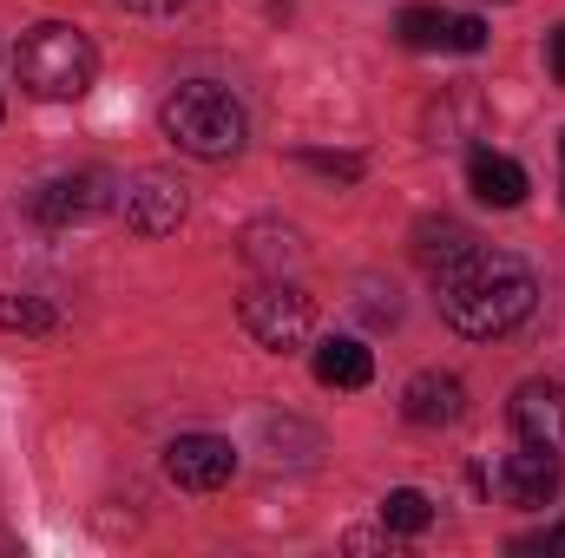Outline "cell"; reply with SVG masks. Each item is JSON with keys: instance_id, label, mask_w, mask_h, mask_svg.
Listing matches in <instances>:
<instances>
[{"instance_id": "1", "label": "cell", "mask_w": 565, "mask_h": 558, "mask_svg": "<svg viewBox=\"0 0 565 558\" xmlns=\"http://www.w3.org/2000/svg\"><path fill=\"white\" fill-rule=\"evenodd\" d=\"M533 302H540V282H533V270H526L520 257H507V250L473 244L460 264L440 270V315H447L460 335H473V342L513 335V329L533 315Z\"/></svg>"}, {"instance_id": "2", "label": "cell", "mask_w": 565, "mask_h": 558, "mask_svg": "<svg viewBox=\"0 0 565 558\" xmlns=\"http://www.w3.org/2000/svg\"><path fill=\"white\" fill-rule=\"evenodd\" d=\"M158 126H164V139L178 144V151H191V158H204V164L237 158L244 139H250V112H244L224 86H211V79H184L178 93H164Z\"/></svg>"}, {"instance_id": "3", "label": "cell", "mask_w": 565, "mask_h": 558, "mask_svg": "<svg viewBox=\"0 0 565 558\" xmlns=\"http://www.w3.org/2000/svg\"><path fill=\"white\" fill-rule=\"evenodd\" d=\"M13 73H20V86L33 93V99H79L86 86H93V73H99V53H93V40L73 26V20H40V26H26V40L13 46Z\"/></svg>"}, {"instance_id": "4", "label": "cell", "mask_w": 565, "mask_h": 558, "mask_svg": "<svg viewBox=\"0 0 565 558\" xmlns=\"http://www.w3.org/2000/svg\"><path fill=\"white\" fill-rule=\"evenodd\" d=\"M237 322L250 329V342H264V348H302L309 335H316V302L296 289V282H257L244 302H237Z\"/></svg>"}, {"instance_id": "5", "label": "cell", "mask_w": 565, "mask_h": 558, "mask_svg": "<svg viewBox=\"0 0 565 558\" xmlns=\"http://www.w3.org/2000/svg\"><path fill=\"white\" fill-rule=\"evenodd\" d=\"M113 204H119V178L113 171H66V178H46L26 197V211L40 224H86V217H99Z\"/></svg>"}, {"instance_id": "6", "label": "cell", "mask_w": 565, "mask_h": 558, "mask_svg": "<svg viewBox=\"0 0 565 558\" xmlns=\"http://www.w3.org/2000/svg\"><path fill=\"white\" fill-rule=\"evenodd\" d=\"M119 211L139 237H171L184 217H191V191L171 178V171H132L119 184Z\"/></svg>"}, {"instance_id": "7", "label": "cell", "mask_w": 565, "mask_h": 558, "mask_svg": "<svg viewBox=\"0 0 565 558\" xmlns=\"http://www.w3.org/2000/svg\"><path fill=\"white\" fill-rule=\"evenodd\" d=\"M164 473H171V486H184V493H217V486L237 480V447H231L224 433H178V440L164 447Z\"/></svg>"}, {"instance_id": "8", "label": "cell", "mask_w": 565, "mask_h": 558, "mask_svg": "<svg viewBox=\"0 0 565 558\" xmlns=\"http://www.w3.org/2000/svg\"><path fill=\"white\" fill-rule=\"evenodd\" d=\"M507 415H513V433H520L526 447L565 453V388L559 382H526Z\"/></svg>"}, {"instance_id": "9", "label": "cell", "mask_w": 565, "mask_h": 558, "mask_svg": "<svg viewBox=\"0 0 565 558\" xmlns=\"http://www.w3.org/2000/svg\"><path fill=\"white\" fill-rule=\"evenodd\" d=\"M493 480H500V500H507V506H546V500L559 493V453H546V447L507 453Z\"/></svg>"}, {"instance_id": "10", "label": "cell", "mask_w": 565, "mask_h": 558, "mask_svg": "<svg viewBox=\"0 0 565 558\" xmlns=\"http://www.w3.org/2000/svg\"><path fill=\"white\" fill-rule=\"evenodd\" d=\"M402 415L415 420V427H454V420L467 415V388H460V375L422 368V375L402 388Z\"/></svg>"}, {"instance_id": "11", "label": "cell", "mask_w": 565, "mask_h": 558, "mask_svg": "<svg viewBox=\"0 0 565 558\" xmlns=\"http://www.w3.org/2000/svg\"><path fill=\"white\" fill-rule=\"evenodd\" d=\"M467 184H473V197L480 204H493V211H513V204H526V171L507 158V151H473L467 158Z\"/></svg>"}, {"instance_id": "12", "label": "cell", "mask_w": 565, "mask_h": 558, "mask_svg": "<svg viewBox=\"0 0 565 558\" xmlns=\"http://www.w3.org/2000/svg\"><path fill=\"white\" fill-rule=\"evenodd\" d=\"M316 382L322 388H369L375 382V355L355 342V335H329L316 348Z\"/></svg>"}, {"instance_id": "13", "label": "cell", "mask_w": 565, "mask_h": 558, "mask_svg": "<svg viewBox=\"0 0 565 558\" xmlns=\"http://www.w3.org/2000/svg\"><path fill=\"white\" fill-rule=\"evenodd\" d=\"M244 264H257V270H296L302 264V230L296 224H277V217L250 224L244 230Z\"/></svg>"}, {"instance_id": "14", "label": "cell", "mask_w": 565, "mask_h": 558, "mask_svg": "<svg viewBox=\"0 0 565 558\" xmlns=\"http://www.w3.org/2000/svg\"><path fill=\"white\" fill-rule=\"evenodd\" d=\"M467 250H473V230H467V224H454V217H427V224H415V257H422L434 277H440L447 264H460Z\"/></svg>"}, {"instance_id": "15", "label": "cell", "mask_w": 565, "mask_h": 558, "mask_svg": "<svg viewBox=\"0 0 565 558\" xmlns=\"http://www.w3.org/2000/svg\"><path fill=\"white\" fill-rule=\"evenodd\" d=\"M382 526H388L395 539H415V533H427V526H434V500H427V493H415V486H395V493L382 500Z\"/></svg>"}, {"instance_id": "16", "label": "cell", "mask_w": 565, "mask_h": 558, "mask_svg": "<svg viewBox=\"0 0 565 558\" xmlns=\"http://www.w3.org/2000/svg\"><path fill=\"white\" fill-rule=\"evenodd\" d=\"M0 329H13V335H53L60 315L40 296H26V289H0Z\"/></svg>"}, {"instance_id": "17", "label": "cell", "mask_w": 565, "mask_h": 558, "mask_svg": "<svg viewBox=\"0 0 565 558\" xmlns=\"http://www.w3.org/2000/svg\"><path fill=\"white\" fill-rule=\"evenodd\" d=\"M395 33H402V46H447V20H440V7H402V20H395Z\"/></svg>"}, {"instance_id": "18", "label": "cell", "mask_w": 565, "mask_h": 558, "mask_svg": "<svg viewBox=\"0 0 565 558\" xmlns=\"http://www.w3.org/2000/svg\"><path fill=\"white\" fill-rule=\"evenodd\" d=\"M296 164H309V171H322V178H342V184L362 178V158H355V151H296Z\"/></svg>"}, {"instance_id": "19", "label": "cell", "mask_w": 565, "mask_h": 558, "mask_svg": "<svg viewBox=\"0 0 565 558\" xmlns=\"http://www.w3.org/2000/svg\"><path fill=\"white\" fill-rule=\"evenodd\" d=\"M447 46H454V53H480V46H487V20H480V13L447 20Z\"/></svg>"}, {"instance_id": "20", "label": "cell", "mask_w": 565, "mask_h": 558, "mask_svg": "<svg viewBox=\"0 0 565 558\" xmlns=\"http://www.w3.org/2000/svg\"><path fill=\"white\" fill-rule=\"evenodd\" d=\"M546 60H553V79L565 86V26H553V33H546Z\"/></svg>"}, {"instance_id": "21", "label": "cell", "mask_w": 565, "mask_h": 558, "mask_svg": "<svg viewBox=\"0 0 565 558\" xmlns=\"http://www.w3.org/2000/svg\"><path fill=\"white\" fill-rule=\"evenodd\" d=\"M126 7H132V13H184L191 0H126Z\"/></svg>"}, {"instance_id": "22", "label": "cell", "mask_w": 565, "mask_h": 558, "mask_svg": "<svg viewBox=\"0 0 565 558\" xmlns=\"http://www.w3.org/2000/svg\"><path fill=\"white\" fill-rule=\"evenodd\" d=\"M540 546H546V552H565V526H559V533H546Z\"/></svg>"}, {"instance_id": "23", "label": "cell", "mask_w": 565, "mask_h": 558, "mask_svg": "<svg viewBox=\"0 0 565 558\" xmlns=\"http://www.w3.org/2000/svg\"><path fill=\"white\" fill-rule=\"evenodd\" d=\"M473 7H493V0H473Z\"/></svg>"}, {"instance_id": "24", "label": "cell", "mask_w": 565, "mask_h": 558, "mask_svg": "<svg viewBox=\"0 0 565 558\" xmlns=\"http://www.w3.org/2000/svg\"><path fill=\"white\" fill-rule=\"evenodd\" d=\"M559 144H565V139H559Z\"/></svg>"}]
</instances>
